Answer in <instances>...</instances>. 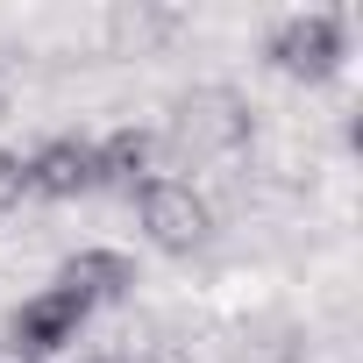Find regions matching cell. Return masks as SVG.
Wrapping results in <instances>:
<instances>
[{"instance_id":"1","label":"cell","mask_w":363,"mask_h":363,"mask_svg":"<svg viewBox=\"0 0 363 363\" xmlns=\"http://www.w3.org/2000/svg\"><path fill=\"white\" fill-rule=\"evenodd\" d=\"M242 143H250V100L235 86H193V93H178V107H171V150L178 157L207 164V157H235Z\"/></svg>"},{"instance_id":"2","label":"cell","mask_w":363,"mask_h":363,"mask_svg":"<svg viewBox=\"0 0 363 363\" xmlns=\"http://www.w3.org/2000/svg\"><path fill=\"white\" fill-rule=\"evenodd\" d=\"M264 57H271V65H278L285 79H299V86H328V79L342 72V57H349V36H342V15H328V8H306V15H285V22L271 29Z\"/></svg>"},{"instance_id":"3","label":"cell","mask_w":363,"mask_h":363,"mask_svg":"<svg viewBox=\"0 0 363 363\" xmlns=\"http://www.w3.org/2000/svg\"><path fill=\"white\" fill-rule=\"evenodd\" d=\"M135 207H143V235H150L164 257H193V250H207V235H214V207L186 186V178H150V186L135 193Z\"/></svg>"},{"instance_id":"4","label":"cell","mask_w":363,"mask_h":363,"mask_svg":"<svg viewBox=\"0 0 363 363\" xmlns=\"http://www.w3.org/2000/svg\"><path fill=\"white\" fill-rule=\"evenodd\" d=\"M86 320H93V306H86L79 292L43 285V292H29V299L15 306L8 342H22L29 356H57V349H72V342H79V328H86Z\"/></svg>"},{"instance_id":"5","label":"cell","mask_w":363,"mask_h":363,"mask_svg":"<svg viewBox=\"0 0 363 363\" xmlns=\"http://www.w3.org/2000/svg\"><path fill=\"white\" fill-rule=\"evenodd\" d=\"M22 164H29V193L36 200H86L93 193V143L86 135H50Z\"/></svg>"},{"instance_id":"6","label":"cell","mask_w":363,"mask_h":363,"mask_svg":"<svg viewBox=\"0 0 363 363\" xmlns=\"http://www.w3.org/2000/svg\"><path fill=\"white\" fill-rule=\"evenodd\" d=\"M157 178V135L150 128H114L93 143V193H143Z\"/></svg>"},{"instance_id":"7","label":"cell","mask_w":363,"mask_h":363,"mask_svg":"<svg viewBox=\"0 0 363 363\" xmlns=\"http://www.w3.org/2000/svg\"><path fill=\"white\" fill-rule=\"evenodd\" d=\"M57 285H65V292H79L86 306H114V299H128L135 264H128L121 250H79V257H65Z\"/></svg>"},{"instance_id":"8","label":"cell","mask_w":363,"mask_h":363,"mask_svg":"<svg viewBox=\"0 0 363 363\" xmlns=\"http://www.w3.org/2000/svg\"><path fill=\"white\" fill-rule=\"evenodd\" d=\"M22 193H29V164H22V150L0 143V214H15V207H22Z\"/></svg>"},{"instance_id":"9","label":"cell","mask_w":363,"mask_h":363,"mask_svg":"<svg viewBox=\"0 0 363 363\" xmlns=\"http://www.w3.org/2000/svg\"><path fill=\"white\" fill-rule=\"evenodd\" d=\"M0 363H43V356H29L22 342H0Z\"/></svg>"},{"instance_id":"10","label":"cell","mask_w":363,"mask_h":363,"mask_svg":"<svg viewBox=\"0 0 363 363\" xmlns=\"http://www.w3.org/2000/svg\"><path fill=\"white\" fill-rule=\"evenodd\" d=\"M100 363H135V356H100Z\"/></svg>"}]
</instances>
